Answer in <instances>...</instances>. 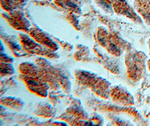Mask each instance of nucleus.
Masks as SVG:
<instances>
[{
    "instance_id": "20e7f679",
    "label": "nucleus",
    "mask_w": 150,
    "mask_h": 126,
    "mask_svg": "<svg viewBox=\"0 0 150 126\" xmlns=\"http://www.w3.org/2000/svg\"><path fill=\"white\" fill-rule=\"evenodd\" d=\"M14 73V68L10 64L4 63V67L1 66V76L10 75Z\"/></svg>"
},
{
    "instance_id": "f257e3e1",
    "label": "nucleus",
    "mask_w": 150,
    "mask_h": 126,
    "mask_svg": "<svg viewBox=\"0 0 150 126\" xmlns=\"http://www.w3.org/2000/svg\"><path fill=\"white\" fill-rule=\"evenodd\" d=\"M23 80L25 82L28 88L32 92L41 96L47 95L49 86L45 81L41 79L38 76H29L23 75Z\"/></svg>"
},
{
    "instance_id": "7ed1b4c3",
    "label": "nucleus",
    "mask_w": 150,
    "mask_h": 126,
    "mask_svg": "<svg viewBox=\"0 0 150 126\" xmlns=\"http://www.w3.org/2000/svg\"><path fill=\"white\" fill-rule=\"evenodd\" d=\"M19 68L21 73L29 76H37L39 73L37 67L29 63L21 64Z\"/></svg>"
},
{
    "instance_id": "f03ea898",
    "label": "nucleus",
    "mask_w": 150,
    "mask_h": 126,
    "mask_svg": "<svg viewBox=\"0 0 150 126\" xmlns=\"http://www.w3.org/2000/svg\"><path fill=\"white\" fill-rule=\"evenodd\" d=\"M1 103L4 106L6 105L7 106L11 107V108L19 109V108H21L23 107L24 103L23 101L18 98H11V97H6L2 98L1 99Z\"/></svg>"
}]
</instances>
